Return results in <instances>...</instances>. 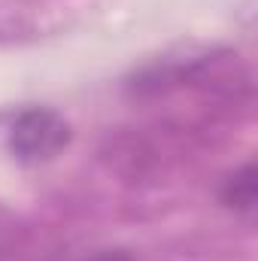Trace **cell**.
<instances>
[{
	"mask_svg": "<svg viewBox=\"0 0 258 261\" xmlns=\"http://www.w3.org/2000/svg\"><path fill=\"white\" fill-rule=\"evenodd\" d=\"M73 130L52 107H28L9 125V152L21 164H46L70 146Z\"/></svg>",
	"mask_w": 258,
	"mask_h": 261,
	"instance_id": "6da1fadb",
	"label": "cell"
},
{
	"mask_svg": "<svg viewBox=\"0 0 258 261\" xmlns=\"http://www.w3.org/2000/svg\"><path fill=\"white\" fill-rule=\"evenodd\" d=\"M222 203L237 213H252L255 206V167L246 164L237 173H231L222 186Z\"/></svg>",
	"mask_w": 258,
	"mask_h": 261,
	"instance_id": "7a4b0ae2",
	"label": "cell"
},
{
	"mask_svg": "<svg viewBox=\"0 0 258 261\" xmlns=\"http://www.w3.org/2000/svg\"><path fill=\"white\" fill-rule=\"evenodd\" d=\"M85 261H131V255L122 252V249H107V252H97V255H91Z\"/></svg>",
	"mask_w": 258,
	"mask_h": 261,
	"instance_id": "3957f363",
	"label": "cell"
}]
</instances>
